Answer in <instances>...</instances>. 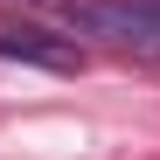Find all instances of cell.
I'll list each match as a JSON object with an SVG mask.
<instances>
[{
  "mask_svg": "<svg viewBox=\"0 0 160 160\" xmlns=\"http://www.w3.org/2000/svg\"><path fill=\"white\" fill-rule=\"evenodd\" d=\"M0 56L14 63H35V70H77L84 63V49H77V35H49V28H0Z\"/></svg>",
  "mask_w": 160,
  "mask_h": 160,
  "instance_id": "6da1fadb",
  "label": "cell"
}]
</instances>
